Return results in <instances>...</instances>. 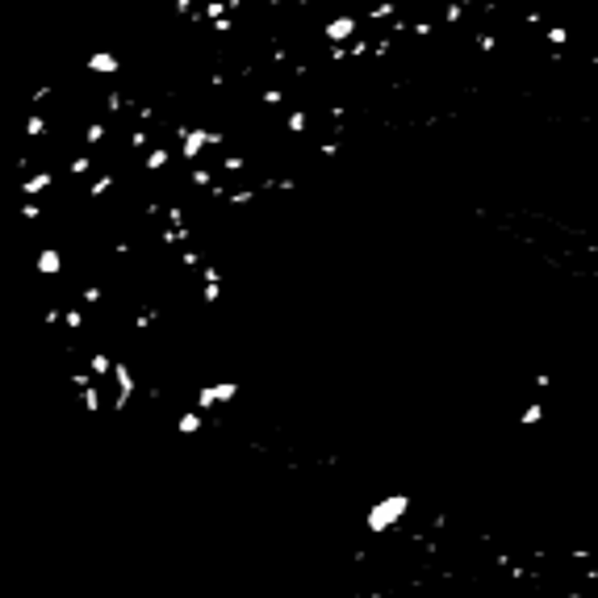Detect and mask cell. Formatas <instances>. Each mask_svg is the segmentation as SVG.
<instances>
[{"label": "cell", "instance_id": "13", "mask_svg": "<svg viewBox=\"0 0 598 598\" xmlns=\"http://www.w3.org/2000/svg\"><path fill=\"white\" fill-rule=\"evenodd\" d=\"M67 172H71L75 180H80V176H88V172H92V151H80V155H71Z\"/></svg>", "mask_w": 598, "mask_h": 598}, {"label": "cell", "instance_id": "22", "mask_svg": "<svg viewBox=\"0 0 598 598\" xmlns=\"http://www.w3.org/2000/svg\"><path fill=\"white\" fill-rule=\"evenodd\" d=\"M368 50H373V46H368V38H356V42L347 46V54H352V59H360V54H368Z\"/></svg>", "mask_w": 598, "mask_h": 598}, {"label": "cell", "instance_id": "4", "mask_svg": "<svg viewBox=\"0 0 598 598\" xmlns=\"http://www.w3.org/2000/svg\"><path fill=\"white\" fill-rule=\"evenodd\" d=\"M84 67H88L92 75H117V71H121V54H113V50H96V54H88V59H84Z\"/></svg>", "mask_w": 598, "mask_h": 598}, {"label": "cell", "instance_id": "20", "mask_svg": "<svg viewBox=\"0 0 598 598\" xmlns=\"http://www.w3.org/2000/svg\"><path fill=\"white\" fill-rule=\"evenodd\" d=\"M226 201H230V205H251V201H255V188H234Z\"/></svg>", "mask_w": 598, "mask_h": 598}, {"label": "cell", "instance_id": "25", "mask_svg": "<svg viewBox=\"0 0 598 598\" xmlns=\"http://www.w3.org/2000/svg\"><path fill=\"white\" fill-rule=\"evenodd\" d=\"M318 155H322V159H335V155H339V142H335V138H327V142L318 147Z\"/></svg>", "mask_w": 598, "mask_h": 598}, {"label": "cell", "instance_id": "11", "mask_svg": "<svg viewBox=\"0 0 598 598\" xmlns=\"http://www.w3.org/2000/svg\"><path fill=\"white\" fill-rule=\"evenodd\" d=\"M46 130H50V117H46V113H29V117H25V134H29V138H42Z\"/></svg>", "mask_w": 598, "mask_h": 598}, {"label": "cell", "instance_id": "27", "mask_svg": "<svg viewBox=\"0 0 598 598\" xmlns=\"http://www.w3.org/2000/svg\"><path fill=\"white\" fill-rule=\"evenodd\" d=\"M226 84H230V80H226L222 71H209V88H226Z\"/></svg>", "mask_w": 598, "mask_h": 598}, {"label": "cell", "instance_id": "3", "mask_svg": "<svg viewBox=\"0 0 598 598\" xmlns=\"http://www.w3.org/2000/svg\"><path fill=\"white\" fill-rule=\"evenodd\" d=\"M50 188H54V167H38L33 176L17 180V197H25V201H38V197L50 193Z\"/></svg>", "mask_w": 598, "mask_h": 598}, {"label": "cell", "instance_id": "8", "mask_svg": "<svg viewBox=\"0 0 598 598\" xmlns=\"http://www.w3.org/2000/svg\"><path fill=\"white\" fill-rule=\"evenodd\" d=\"M167 163H172V151H167V147H151V151L142 155V167H147V172H163Z\"/></svg>", "mask_w": 598, "mask_h": 598}, {"label": "cell", "instance_id": "28", "mask_svg": "<svg viewBox=\"0 0 598 598\" xmlns=\"http://www.w3.org/2000/svg\"><path fill=\"white\" fill-rule=\"evenodd\" d=\"M50 92H54V88H33V96H29V100H33V105H42V100L50 96Z\"/></svg>", "mask_w": 598, "mask_h": 598}, {"label": "cell", "instance_id": "12", "mask_svg": "<svg viewBox=\"0 0 598 598\" xmlns=\"http://www.w3.org/2000/svg\"><path fill=\"white\" fill-rule=\"evenodd\" d=\"M130 151H134V155H147V151H151V130H147V126H134V134H130Z\"/></svg>", "mask_w": 598, "mask_h": 598}, {"label": "cell", "instance_id": "26", "mask_svg": "<svg viewBox=\"0 0 598 598\" xmlns=\"http://www.w3.org/2000/svg\"><path fill=\"white\" fill-rule=\"evenodd\" d=\"M209 29H214V33H230V29H234V21H230V17H222V21H214Z\"/></svg>", "mask_w": 598, "mask_h": 598}, {"label": "cell", "instance_id": "16", "mask_svg": "<svg viewBox=\"0 0 598 598\" xmlns=\"http://www.w3.org/2000/svg\"><path fill=\"white\" fill-rule=\"evenodd\" d=\"M465 13H469V4H465V0H448V4H444V21H448V25L465 21Z\"/></svg>", "mask_w": 598, "mask_h": 598}, {"label": "cell", "instance_id": "29", "mask_svg": "<svg viewBox=\"0 0 598 598\" xmlns=\"http://www.w3.org/2000/svg\"><path fill=\"white\" fill-rule=\"evenodd\" d=\"M268 4H272V8H281V4H285V0H268Z\"/></svg>", "mask_w": 598, "mask_h": 598}, {"label": "cell", "instance_id": "21", "mask_svg": "<svg viewBox=\"0 0 598 598\" xmlns=\"http://www.w3.org/2000/svg\"><path fill=\"white\" fill-rule=\"evenodd\" d=\"M410 33H414V38H431V33H435V21H414Z\"/></svg>", "mask_w": 598, "mask_h": 598}, {"label": "cell", "instance_id": "6", "mask_svg": "<svg viewBox=\"0 0 598 598\" xmlns=\"http://www.w3.org/2000/svg\"><path fill=\"white\" fill-rule=\"evenodd\" d=\"M402 17V4L398 0H377L373 8H368V21H377V25H394Z\"/></svg>", "mask_w": 598, "mask_h": 598}, {"label": "cell", "instance_id": "19", "mask_svg": "<svg viewBox=\"0 0 598 598\" xmlns=\"http://www.w3.org/2000/svg\"><path fill=\"white\" fill-rule=\"evenodd\" d=\"M172 13H176V17H188V21H193V17H197V0H172Z\"/></svg>", "mask_w": 598, "mask_h": 598}, {"label": "cell", "instance_id": "17", "mask_svg": "<svg viewBox=\"0 0 598 598\" xmlns=\"http://www.w3.org/2000/svg\"><path fill=\"white\" fill-rule=\"evenodd\" d=\"M544 42H548V46H569V25H548V29H544Z\"/></svg>", "mask_w": 598, "mask_h": 598}, {"label": "cell", "instance_id": "1", "mask_svg": "<svg viewBox=\"0 0 598 598\" xmlns=\"http://www.w3.org/2000/svg\"><path fill=\"white\" fill-rule=\"evenodd\" d=\"M176 138H180L184 163H197V159L205 155V147H222V142H226L222 130H209V126H197V121H180V126H176Z\"/></svg>", "mask_w": 598, "mask_h": 598}, {"label": "cell", "instance_id": "18", "mask_svg": "<svg viewBox=\"0 0 598 598\" xmlns=\"http://www.w3.org/2000/svg\"><path fill=\"white\" fill-rule=\"evenodd\" d=\"M473 42H477V50H481V54H494V50H498V33H490V29H481Z\"/></svg>", "mask_w": 598, "mask_h": 598}, {"label": "cell", "instance_id": "24", "mask_svg": "<svg viewBox=\"0 0 598 598\" xmlns=\"http://www.w3.org/2000/svg\"><path fill=\"white\" fill-rule=\"evenodd\" d=\"M21 218H25V222L42 218V205H38V201H25V205H21Z\"/></svg>", "mask_w": 598, "mask_h": 598}, {"label": "cell", "instance_id": "2", "mask_svg": "<svg viewBox=\"0 0 598 598\" xmlns=\"http://www.w3.org/2000/svg\"><path fill=\"white\" fill-rule=\"evenodd\" d=\"M356 33H360V21H356L352 13H339V17H331V21L322 25V38H327L331 46H343V42H356Z\"/></svg>", "mask_w": 598, "mask_h": 598}, {"label": "cell", "instance_id": "10", "mask_svg": "<svg viewBox=\"0 0 598 598\" xmlns=\"http://www.w3.org/2000/svg\"><path fill=\"white\" fill-rule=\"evenodd\" d=\"M243 167H247V155H239V151H226L218 159V172H226V176H239Z\"/></svg>", "mask_w": 598, "mask_h": 598}, {"label": "cell", "instance_id": "15", "mask_svg": "<svg viewBox=\"0 0 598 598\" xmlns=\"http://www.w3.org/2000/svg\"><path fill=\"white\" fill-rule=\"evenodd\" d=\"M260 100H264L268 109H285V88H281V84H268V88L260 92Z\"/></svg>", "mask_w": 598, "mask_h": 598}, {"label": "cell", "instance_id": "23", "mask_svg": "<svg viewBox=\"0 0 598 598\" xmlns=\"http://www.w3.org/2000/svg\"><path fill=\"white\" fill-rule=\"evenodd\" d=\"M327 59H331V63H347L352 54H347V46H327Z\"/></svg>", "mask_w": 598, "mask_h": 598}, {"label": "cell", "instance_id": "7", "mask_svg": "<svg viewBox=\"0 0 598 598\" xmlns=\"http://www.w3.org/2000/svg\"><path fill=\"white\" fill-rule=\"evenodd\" d=\"M113 184H117V172H100V176H96V180L84 188V193H88L92 201H100V197H109V193H113Z\"/></svg>", "mask_w": 598, "mask_h": 598}, {"label": "cell", "instance_id": "14", "mask_svg": "<svg viewBox=\"0 0 598 598\" xmlns=\"http://www.w3.org/2000/svg\"><path fill=\"white\" fill-rule=\"evenodd\" d=\"M59 268H63V260H59V251H54V247L38 255V272H42V276H54Z\"/></svg>", "mask_w": 598, "mask_h": 598}, {"label": "cell", "instance_id": "5", "mask_svg": "<svg viewBox=\"0 0 598 598\" xmlns=\"http://www.w3.org/2000/svg\"><path fill=\"white\" fill-rule=\"evenodd\" d=\"M105 138H109V121H105V117H92V121H84V151H96Z\"/></svg>", "mask_w": 598, "mask_h": 598}, {"label": "cell", "instance_id": "30", "mask_svg": "<svg viewBox=\"0 0 598 598\" xmlns=\"http://www.w3.org/2000/svg\"><path fill=\"white\" fill-rule=\"evenodd\" d=\"M465 4H473V0H465Z\"/></svg>", "mask_w": 598, "mask_h": 598}, {"label": "cell", "instance_id": "9", "mask_svg": "<svg viewBox=\"0 0 598 598\" xmlns=\"http://www.w3.org/2000/svg\"><path fill=\"white\" fill-rule=\"evenodd\" d=\"M285 130H289V134H306V130H310V113H306V109H289V113H285Z\"/></svg>", "mask_w": 598, "mask_h": 598}]
</instances>
